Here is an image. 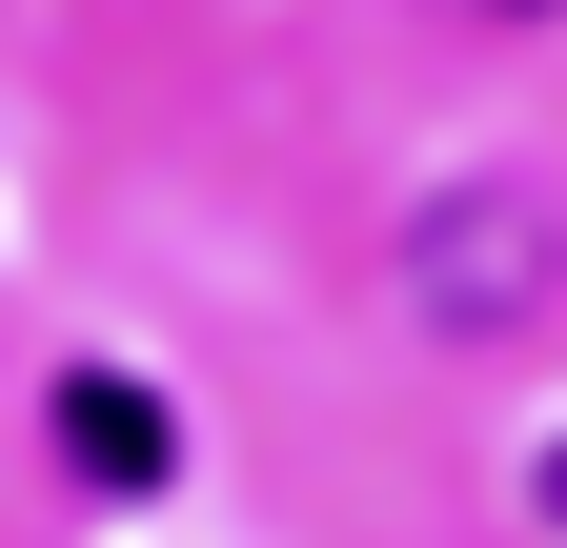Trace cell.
Returning a JSON list of instances; mask_svg holds the SVG:
<instances>
[{"mask_svg": "<svg viewBox=\"0 0 567 548\" xmlns=\"http://www.w3.org/2000/svg\"><path fill=\"white\" fill-rule=\"evenodd\" d=\"M385 305L425 325V346H527V325L567 305V203H547V183H507V163L425 183L405 224H385Z\"/></svg>", "mask_w": 567, "mask_h": 548, "instance_id": "6da1fadb", "label": "cell"}, {"mask_svg": "<svg viewBox=\"0 0 567 548\" xmlns=\"http://www.w3.org/2000/svg\"><path fill=\"white\" fill-rule=\"evenodd\" d=\"M61 447H82L102 488H163V467H183V427H163V406H142L122 366H82V386H61Z\"/></svg>", "mask_w": 567, "mask_h": 548, "instance_id": "7a4b0ae2", "label": "cell"}, {"mask_svg": "<svg viewBox=\"0 0 567 548\" xmlns=\"http://www.w3.org/2000/svg\"><path fill=\"white\" fill-rule=\"evenodd\" d=\"M527 508H547V528H567V427H547V447H527Z\"/></svg>", "mask_w": 567, "mask_h": 548, "instance_id": "3957f363", "label": "cell"}, {"mask_svg": "<svg viewBox=\"0 0 567 548\" xmlns=\"http://www.w3.org/2000/svg\"><path fill=\"white\" fill-rule=\"evenodd\" d=\"M446 21H567V0H446Z\"/></svg>", "mask_w": 567, "mask_h": 548, "instance_id": "277c9868", "label": "cell"}]
</instances>
